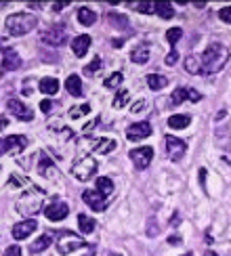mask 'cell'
I'll use <instances>...</instances> for the list:
<instances>
[{
	"mask_svg": "<svg viewBox=\"0 0 231 256\" xmlns=\"http://www.w3.org/2000/svg\"><path fill=\"white\" fill-rule=\"evenodd\" d=\"M126 103H128V90H120L118 94H116V99H114V108L120 110V108H124Z\"/></svg>",
	"mask_w": 231,
	"mask_h": 256,
	"instance_id": "d6a6232c",
	"label": "cell"
},
{
	"mask_svg": "<svg viewBox=\"0 0 231 256\" xmlns=\"http://www.w3.org/2000/svg\"><path fill=\"white\" fill-rule=\"evenodd\" d=\"M143 105H145V103H143V101H139V103H134L130 110H132V112H139V110H143Z\"/></svg>",
	"mask_w": 231,
	"mask_h": 256,
	"instance_id": "b9f144b4",
	"label": "cell"
},
{
	"mask_svg": "<svg viewBox=\"0 0 231 256\" xmlns=\"http://www.w3.org/2000/svg\"><path fill=\"white\" fill-rule=\"evenodd\" d=\"M181 36H183V30L181 28H170L166 32V38H168V42H170V44L174 46L178 40H181Z\"/></svg>",
	"mask_w": 231,
	"mask_h": 256,
	"instance_id": "4dcf8cb0",
	"label": "cell"
},
{
	"mask_svg": "<svg viewBox=\"0 0 231 256\" xmlns=\"http://www.w3.org/2000/svg\"><path fill=\"white\" fill-rule=\"evenodd\" d=\"M6 108H8V112L15 116V118H19V120H24V122H30L32 118H34V112H32L28 105L24 103V101H19V99H8V103H6Z\"/></svg>",
	"mask_w": 231,
	"mask_h": 256,
	"instance_id": "7c38bea8",
	"label": "cell"
},
{
	"mask_svg": "<svg viewBox=\"0 0 231 256\" xmlns=\"http://www.w3.org/2000/svg\"><path fill=\"white\" fill-rule=\"evenodd\" d=\"M166 152H168V158L170 160H181L187 152V145H185V141H181V138L168 134L166 136Z\"/></svg>",
	"mask_w": 231,
	"mask_h": 256,
	"instance_id": "4fadbf2b",
	"label": "cell"
},
{
	"mask_svg": "<svg viewBox=\"0 0 231 256\" xmlns=\"http://www.w3.org/2000/svg\"><path fill=\"white\" fill-rule=\"evenodd\" d=\"M194 101V103H198V101H202V94H200L198 90H194V88H185V86H178L172 94H170V105H181L183 101Z\"/></svg>",
	"mask_w": 231,
	"mask_h": 256,
	"instance_id": "8fae6325",
	"label": "cell"
},
{
	"mask_svg": "<svg viewBox=\"0 0 231 256\" xmlns=\"http://www.w3.org/2000/svg\"><path fill=\"white\" fill-rule=\"evenodd\" d=\"M50 244H52V236H50V233H44V236H40L34 244H32V252H34V254L44 252L50 246Z\"/></svg>",
	"mask_w": 231,
	"mask_h": 256,
	"instance_id": "603a6c76",
	"label": "cell"
},
{
	"mask_svg": "<svg viewBox=\"0 0 231 256\" xmlns=\"http://www.w3.org/2000/svg\"><path fill=\"white\" fill-rule=\"evenodd\" d=\"M185 70H187L189 74H200V63H198V57L189 55V57L185 59Z\"/></svg>",
	"mask_w": 231,
	"mask_h": 256,
	"instance_id": "1f68e13d",
	"label": "cell"
},
{
	"mask_svg": "<svg viewBox=\"0 0 231 256\" xmlns=\"http://www.w3.org/2000/svg\"><path fill=\"white\" fill-rule=\"evenodd\" d=\"M21 252H24V250H21L19 246H8L2 256H21Z\"/></svg>",
	"mask_w": 231,
	"mask_h": 256,
	"instance_id": "74e56055",
	"label": "cell"
},
{
	"mask_svg": "<svg viewBox=\"0 0 231 256\" xmlns=\"http://www.w3.org/2000/svg\"><path fill=\"white\" fill-rule=\"evenodd\" d=\"M82 200L86 202L88 208L94 210V212H103L105 208H108V202H105V198L99 194V191H94V189H86V191H84Z\"/></svg>",
	"mask_w": 231,
	"mask_h": 256,
	"instance_id": "5bb4252c",
	"label": "cell"
},
{
	"mask_svg": "<svg viewBox=\"0 0 231 256\" xmlns=\"http://www.w3.org/2000/svg\"><path fill=\"white\" fill-rule=\"evenodd\" d=\"M114 149H116V141H112V138H103V141L97 143V147H94V154L108 156L110 152H114Z\"/></svg>",
	"mask_w": 231,
	"mask_h": 256,
	"instance_id": "83f0119b",
	"label": "cell"
},
{
	"mask_svg": "<svg viewBox=\"0 0 231 256\" xmlns=\"http://www.w3.org/2000/svg\"><path fill=\"white\" fill-rule=\"evenodd\" d=\"M166 84H168V80L164 76H160V74H150V76H147V86L152 90H162Z\"/></svg>",
	"mask_w": 231,
	"mask_h": 256,
	"instance_id": "d4e9b609",
	"label": "cell"
},
{
	"mask_svg": "<svg viewBox=\"0 0 231 256\" xmlns=\"http://www.w3.org/2000/svg\"><path fill=\"white\" fill-rule=\"evenodd\" d=\"M108 256H122V254H116V252H112V254H108Z\"/></svg>",
	"mask_w": 231,
	"mask_h": 256,
	"instance_id": "f6af8a7d",
	"label": "cell"
},
{
	"mask_svg": "<svg viewBox=\"0 0 231 256\" xmlns=\"http://www.w3.org/2000/svg\"><path fill=\"white\" fill-rule=\"evenodd\" d=\"M229 61V50L223 46V44H210L202 59H200V72L204 74H216L220 72Z\"/></svg>",
	"mask_w": 231,
	"mask_h": 256,
	"instance_id": "6da1fadb",
	"label": "cell"
},
{
	"mask_svg": "<svg viewBox=\"0 0 231 256\" xmlns=\"http://www.w3.org/2000/svg\"><path fill=\"white\" fill-rule=\"evenodd\" d=\"M44 210V216L50 220V222H59L63 220L68 214H70V206H68V202H61V200H55V202H50L48 206L42 208Z\"/></svg>",
	"mask_w": 231,
	"mask_h": 256,
	"instance_id": "52a82bcc",
	"label": "cell"
},
{
	"mask_svg": "<svg viewBox=\"0 0 231 256\" xmlns=\"http://www.w3.org/2000/svg\"><path fill=\"white\" fill-rule=\"evenodd\" d=\"M78 227H80V231L84 233V236H88V233L94 231V218H90L86 214H80L78 216Z\"/></svg>",
	"mask_w": 231,
	"mask_h": 256,
	"instance_id": "4316f807",
	"label": "cell"
},
{
	"mask_svg": "<svg viewBox=\"0 0 231 256\" xmlns=\"http://www.w3.org/2000/svg\"><path fill=\"white\" fill-rule=\"evenodd\" d=\"M94 191H99V194L103 196V198H108L112 191H114V183H112V178L110 176H99L97 178V189Z\"/></svg>",
	"mask_w": 231,
	"mask_h": 256,
	"instance_id": "cb8c5ba5",
	"label": "cell"
},
{
	"mask_svg": "<svg viewBox=\"0 0 231 256\" xmlns=\"http://www.w3.org/2000/svg\"><path fill=\"white\" fill-rule=\"evenodd\" d=\"M134 8H136V10H141V13H154V4H145V2H141V4H134Z\"/></svg>",
	"mask_w": 231,
	"mask_h": 256,
	"instance_id": "f35d334b",
	"label": "cell"
},
{
	"mask_svg": "<svg viewBox=\"0 0 231 256\" xmlns=\"http://www.w3.org/2000/svg\"><path fill=\"white\" fill-rule=\"evenodd\" d=\"M152 134V124L147 122V120H143V122H136V124H132V126H128L126 128V138L128 141H143V138H147Z\"/></svg>",
	"mask_w": 231,
	"mask_h": 256,
	"instance_id": "9c48e42d",
	"label": "cell"
},
{
	"mask_svg": "<svg viewBox=\"0 0 231 256\" xmlns=\"http://www.w3.org/2000/svg\"><path fill=\"white\" fill-rule=\"evenodd\" d=\"M94 172H97V160L92 156H84L72 166V174L78 180H88L94 176Z\"/></svg>",
	"mask_w": 231,
	"mask_h": 256,
	"instance_id": "5b68a950",
	"label": "cell"
},
{
	"mask_svg": "<svg viewBox=\"0 0 231 256\" xmlns=\"http://www.w3.org/2000/svg\"><path fill=\"white\" fill-rule=\"evenodd\" d=\"M204 256H218V254H216V252H212V250H210V252H206Z\"/></svg>",
	"mask_w": 231,
	"mask_h": 256,
	"instance_id": "7bdbcfd3",
	"label": "cell"
},
{
	"mask_svg": "<svg viewBox=\"0 0 231 256\" xmlns=\"http://www.w3.org/2000/svg\"><path fill=\"white\" fill-rule=\"evenodd\" d=\"M78 21H80L82 26L90 28V26L97 24V13H94L92 8H88V6H80L78 8Z\"/></svg>",
	"mask_w": 231,
	"mask_h": 256,
	"instance_id": "ac0fdd59",
	"label": "cell"
},
{
	"mask_svg": "<svg viewBox=\"0 0 231 256\" xmlns=\"http://www.w3.org/2000/svg\"><path fill=\"white\" fill-rule=\"evenodd\" d=\"M50 108H52V103H50L48 99H44V101H42V103H40V110H42V112H44V114H48V112H50Z\"/></svg>",
	"mask_w": 231,
	"mask_h": 256,
	"instance_id": "ab89813d",
	"label": "cell"
},
{
	"mask_svg": "<svg viewBox=\"0 0 231 256\" xmlns=\"http://www.w3.org/2000/svg\"><path fill=\"white\" fill-rule=\"evenodd\" d=\"M90 46V36L88 34H80L72 40V50H74V55L76 57H84L86 55V50Z\"/></svg>",
	"mask_w": 231,
	"mask_h": 256,
	"instance_id": "e0dca14e",
	"label": "cell"
},
{
	"mask_svg": "<svg viewBox=\"0 0 231 256\" xmlns=\"http://www.w3.org/2000/svg\"><path fill=\"white\" fill-rule=\"evenodd\" d=\"M66 88H68L70 94H74V97H82V80H80V76H76V74L68 76Z\"/></svg>",
	"mask_w": 231,
	"mask_h": 256,
	"instance_id": "ffe728a7",
	"label": "cell"
},
{
	"mask_svg": "<svg viewBox=\"0 0 231 256\" xmlns=\"http://www.w3.org/2000/svg\"><path fill=\"white\" fill-rule=\"evenodd\" d=\"M86 246V242L82 238H78L76 233L72 231H61L59 238H57V252L59 254H70V252H76L80 248Z\"/></svg>",
	"mask_w": 231,
	"mask_h": 256,
	"instance_id": "277c9868",
	"label": "cell"
},
{
	"mask_svg": "<svg viewBox=\"0 0 231 256\" xmlns=\"http://www.w3.org/2000/svg\"><path fill=\"white\" fill-rule=\"evenodd\" d=\"M181 256H194V254H192V252H185V254H181Z\"/></svg>",
	"mask_w": 231,
	"mask_h": 256,
	"instance_id": "ee69618b",
	"label": "cell"
},
{
	"mask_svg": "<svg viewBox=\"0 0 231 256\" xmlns=\"http://www.w3.org/2000/svg\"><path fill=\"white\" fill-rule=\"evenodd\" d=\"M26 147H28V138L21 134H8L0 141V149L4 154H21Z\"/></svg>",
	"mask_w": 231,
	"mask_h": 256,
	"instance_id": "ba28073f",
	"label": "cell"
},
{
	"mask_svg": "<svg viewBox=\"0 0 231 256\" xmlns=\"http://www.w3.org/2000/svg\"><path fill=\"white\" fill-rule=\"evenodd\" d=\"M88 112H90V105L84 103V105H80V108H74V110L70 112V118H78L80 114H88Z\"/></svg>",
	"mask_w": 231,
	"mask_h": 256,
	"instance_id": "d590c367",
	"label": "cell"
},
{
	"mask_svg": "<svg viewBox=\"0 0 231 256\" xmlns=\"http://www.w3.org/2000/svg\"><path fill=\"white\" fill-rule=\"evenodd\" d=\"M166 66H174V63L178 61V52L176 50H170V52H168V55H166Z\"/></svg>",
	"mask_w": 231,
	"mask_h": 256,
	"instance_id": "8d00e7d4",
	"label": "cell"
},
{
	"mask_svg": "<svg viewBox=\"0 0 231 256\" xmlns=\"http://www.w3.org/2000/svg\"><path fill=\"white\" fill-rule=\"evenodd\" d=\"M36 227H38L36 218H26V220H19L17 225L13 227V238H15V240H26V238H30L32 233L36 231Z\"/></svg>",
	"mask_w": 231,
	"mask_h": 256,
	"instance_id": "9a60e30c",
	"label": "cell"
},
{
	"mask_svg": "<svg viewBox=\"0 0 231 256\" xmlns=\"http://www.w3.org/2000/svg\"><path fill=\"white\" fill-rule=\"evenodd\" d=\"M147 59H150V44H139L134 46L132 52H130V61L139 63V66H143V63H147Z\"/></svg>",
	"mask_w": 231,
	"mask_h": 256,
	"instance_id": "d6986e66",
	"label": "cell"
},
{
	"mask_svg": "<svg viewBox=\"0 0 231 256\" xmlns=\"http://www.w3.org/2000/svg\"><path fill=\"white\" fill-rule=\"evenodd\" d=\"M36 26H38V17L32 13H13L4 21V28L10 36H26L32 30H36Z\"/></svg>",
	"mask_w": 231,
	"mask_h": 256,
	"instance_id": "7a4b0ae2",
	"label": "cell"
},
{
	"mask_svg": "<svg viewBox=\"0 0 231 256\" xmlns=\"http://www.w3.org/2000/svg\"><path fill=\"white\" fill-rule=\"evenodd\" d=\"M110 17H112V21H114L116 26H126V19H118V15H114V13Z\"/></svg>",
	"mask_w": 231,
	"mask_h": 256,
	"instance_id": "60d3db41",
	"label": "cell"
},
{
	"mask_svg": "<svg viewBox=\"0 0 231 256\" xmlns=\"http://www.w3.org/2000/svg\"><path fill=\"white\" fill-rule=\"evenodd\" d=\"M154 10L162 19H172L174 17V8H172V4H168V2H154Z\"/></svg>",
	"mask_w": 231,
	"mask_h": 256,
	"instance_id": "484cf974",
	"label": "cell"
},
{
	"mask_svg": "<svg viewBox=\"0 0 231 256\" xmlns=\"http://www.w3.org/2000/svg\"><path fill=\"white\" fill-rule=\"evenodd\" d=\"M48 168H52V170H55V164H52V162H50V160H48L46 156H42V158H40V164H38V172H40L42 176H52L55 172H50Z\"/></svg>",
	"mask_w": 231,
	"mask_h": 256,
	"instance_id": "f1b7e54d",
	"label": "cell"
},
{
	"mask_svg": "<svg viewBox=\"0 0 231 256\" xmlns=\"http://www.w3.org/2000/svg\"><path fill=\"white\" fill-rule=\"evenodd\" d=\"M218 19L223 21V24H229L231 26V6H223L218 10Z\"/></svg>",
	"mask_w": 231,
	"mask_h": 256,
	"instance_id": "e575fe53",
	"label": "cell"
},
{
	"mask_svg": "<svg viewBox=\"0 0 231 256\" xmlns=\"http://www.w3.org/2000/svg\"><path fill=\"white\" fill-rule=\"evenodd\" d=\"M122 80H124L122 72H116V74H112L108 80H105V86H108V88H118L120 84H122Z\"/></svg>",
	"mask_w": 231,
	"mask_h": 256,
	"instance_id": "f546056e",
	"label": "cell"
},
{
	"mask_svg": "<svg viewBox=\"0 0 231 256\" xmlns=\"http://www.w3.org/2000/svg\"><path fill=\"white\" fill-rule=\"evenodd\" d=\"M38 88L44 92V94H57L59 82H57V78H42L40 84H38Z\"/></svg>",
	"mask_w": 231,
	"mask_h": 256,
	"instance_id": "7402d4cb",
	"label": "cell"
},
{
	"mask_svg": "<svg viewBox=\"0 0 231 256\" xmlns=\"http://www.w3.org/2000/svg\"><path fill=\"white\" fill-rule=\"evenodd\" d=\"M101 70V57H94L86 68H84V74H88V76H92V74H97Z\"/></svg>",
	"mask_w": 231,
	"mask_h": 256,
	"instance_id": "836d02e7",
	"label": "cell"
},
{
	"mask_svg": "<svg viewBox=\"0 0 231 256\" xmlns=\"http://www.w3.org/2000/svg\"><path fill=\"white\" fill-rule=\"evenodd\" d=\"M192 124V116H185V114H176L168 118V126L174 128V130H181V128H187Z\"/></svg>",
	"mask_w": 231,
	"mask_h": 256,
	"instance_id": "44dd1931",
	"label": "cell"
},
{
	"mask_svg": "<svg viewBox=\"0 0 231 256\" xmlns=\"http://www.w3.org/2000/svg\"><path fill=\"white\" fill-rule=\"evenodd\" d=\"M66 40H68V30L63 24H55L42 32V42H46L50 46H61Z\"/></svg>",
	"mask_w": 231,
	"mask_h": 256,
	"instance_id": "8992f818",
	"label": "cell"
},
{
	"mask_svg": "<svg viewBox=\"0 0 231 256\" xmlns=\"http://www.w3.org/2000/svg\"><path fill=\"white\" fill-rule=\"evenodd\" d=\"M130 160L139 170H145L154 160V149L152 147H136V149L130 152Z\"/></svg>",
	"mask_w": 231,
	"mask_h": 256,
	"instance_id": "30bf717a",
	"label": "cell"
},
{
	"mask_svg": "<svg viewBox=\"0 0 231 256\" xmlns=\"http://www.w3.org/2000/svg\"><path fill=\"white\" fill-rule=\"evenodd\" d=\"M42 198H44L42 191H34V189H32L30 194H26L24 198L19 200L17 212H21L26 218H32V216L38 214V212L42 210Z\"/></svg>",
	"mask_w": 231,
	"mask_h": 256,
	"instance_id": "3957f363",
	"label": "cell"
},
{
	"mask_svg": "<svg viewBox=\"0 0 231 256\" xmlns=\"http://www.w3.org/2000/svg\"><path fill=\"white\" fill-rule=\"evenodd\" d=\"M2 68L6 72H15L21 68V57L15 48H6L4 50V57H2Z\"/></svg>",
	"mask_w": 231,
	"mask_h": 256,
	"instance_id": "2e32d148",
	"label": "cell"
}]
</instances>
